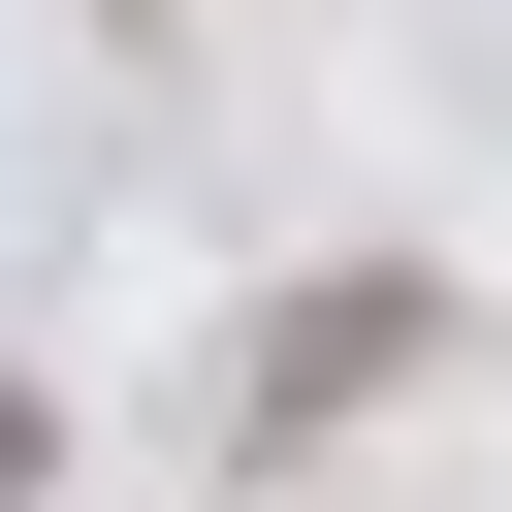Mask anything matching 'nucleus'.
I'll list each match as a JSON object with an SVG mask.
<instances>
[{"label": "nucleus", "instance_id": "f257e3e1", "mask_svg": "<svg viewBox=\"0 0 512 512\" xmlns=\"http://www.w3.org/2000/svg\"><path fill=\"white\" fill-rule=\"evenodd\" d=\"M416 352H448V288H416V256H320V288H288V320L224 352V416H384Z\"/></svg>", "mask_w": 512, "mask_h": 512}, {"label": "nucleus", "instance_id": "f03ea898", "mask_svg": "<svg viewBox=\"0 0 512 512\" xmlns=\"http://www.w3.org/2000/svg\"><path fill=\"white\" fill-rule=\"evenodd\" d=\"M0 480H32V384H0Z\"/></svg>", "mask_w": 512, "mask_h": 512}]
</instances>
